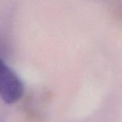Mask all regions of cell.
Returning <instances> with one entry per match:
<instances>
[{
  "instance_id": "obj_1",
  "label": "cell",
  "mask_w": 122,
  "mask_h": 122,
  "mask_svg": "<svg viewBox=\"0 0 122 122\" xmlns=\"http://www.w3.org/2000/svg\"><path fill=\"white\" fill-rule=\"evenodd\" d=\"M24 86L15 72L0 59V97L8 104H14L22 97Z\"/></svg>"
}]
</instances>
